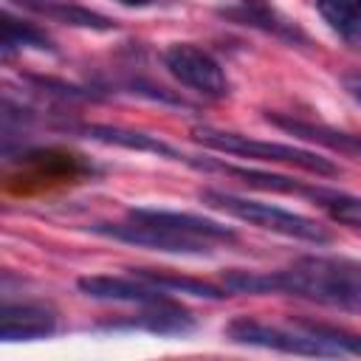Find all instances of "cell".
<instances>
[{"instance_id": "1", "label": "cell", "mask_w": 361, "mask_h": 361, "mask_svg": "<svg viewBox=\"0 0 361 361\" xmlns=\"http://www.w3.org/2000/svg\"><path fill=\"white\" fill-rule=\"evenodd\" d=\"M226 288L243 293H290L310 302L361 310V262L336 257H302L271 274L231 271Z\"/></svg>"}, {"instance_id": "2", "label": "cell", "mask_w": 361, "mask_h": 361, "mask_svg": "<svg viewBox=\"0 0 361 361\" xmlns=\"http://www.w3.org/2000/svg\"><path fill=\"white\" fill-rule=\"evenodd\" d=\"M226 338L234 344L279 350L293 355H344V350L330 336H324L316 327V322H305V319L296 322L293 327H276L248 316H237L226 324Z\"/></svg>"}, {"instance_id": "3", "label": "cell", "mask_w": 361, "mask_h": 361, "mask_svg": "<svg viewBox=\"0 0 361 361\" xmlns=\"http://www.w3.org/2000/svg\"><path fill=\"white\" fill-rule=\"evenodd\" d=\"M192 138L209 149L217 152H228V155H240L248 161H262V164H288V166H299L305 172L313 175H338V166L330 164L327 158L302 149V147H290V144H276V141H259L251 135H240V133H228V130H214V127H195Z\"/></svg>"}, {"instance_id": "4", "label": "cell", "mask_w": 361, "mask_h": 361, "mask_svg": "<svg viewBox=\"0 0 361 361\" xmlns=\"http://www.w3.org/2000/svg\"><path fill=\"white\" fill-rule=\"evenodd\" d=\"M200 200L226 212V214H231V217H237V220H243V223H251L257 228H265V231H274V234H282V237H293V240H305V243H330L333 240V234L322 223H316L305 214L271 206V203L237 197V195L217 192V189H203Z\"/></svg>"}, {"instance_id": "5", "label": "cell", "mask_w": 361, "mask_h": 361, "mask_svg": "<svg viewBox=\"0 0 361 361\" xmlns=\"http://www.w3.org/2000/svg\"><path fill=\"white\" fill-rule=\"evenodd\" d=\"M93 231L113 237V240H121V243L166 251V254H206L214 245V240L200 237V234L186 231V228H178L172 223L155 220L144 209H130L127 223H99V226H93Z\"/></svg>"}, {"instance_id": "6", "label": "cell", "mask_w": 361, "mask_h": 361, "mask_svg": "<svg viewBox=\"0 0 361 361\" xmlns=\"http://www.w3.org/2000/svg\"><path fill=\"white\" fill-rule=\"evenodd\" d=\"M164 68L186 87H192L195 93L206 96V99H223L228 96V79L223 73V68L217 65V59L192 45V42H175L164 51Z\"/></svg>"}, {"instance_id": "7", "label": "cell", "mask_w": 361, "mask_h": 361, "mask_svg": "<svg viewBox=\"0 0 361 361\" xmlns=\"http://www.w3.org/2000/svg\"><path fill=\"white\" fill-rule=\"evenodd\" d=\"M79 290L93 296V299H104V302H133V305H161V302H172L166 288L161 285H152L149 279L133 274V276H107V274H99V276H82L79 282Z\"/></svg>"}, {"instance_id": "8", "label": "cell", "mask_w": 361, "mask_h": 361, "mask_svg": "<svg viewBox=\"0 0 361 361\" xmlns=\"http://www.w3.org/2000/svg\"><path fill=\"white\" fill-rule=\"evenodd\" d=\"M76 133L85 135V138L110 144V147H124V149H135V152H152V155H161V158H169V161H183V164L197 166L195 158L183 155L172 144H166V141H161L155 135H147V133H135V130H124V127H110V124H82V127H76Z\"/></svg>"}, {"instance_id": "9", "label": "cell", "mask_w": 361, "mask_h": 361, "mask_svg": "<svg viewBox=\"0 0 361 361\" xmlns=\"http://www.w3.org/2000/svg\"><path fill=\"white\" fill-rule=\"evenodd\" d=\"M54 330H56V313L48 305H37V302L6 305L0 313L3 341H31L51 336Z\"/></svg>"}, {"instance_id": "10", "label": "cell", "mask_w": 361, "mask_h": 361, "mask_svg": "<svg viewBox=\"0 0 361 361\" xmlns=\"http://www.w3.org/2000/svg\"><path fill=\"white\" fill-rule=\"evenodd\" d=\"M274 127L290 133V135H299L305 141H313V144H322L327 149H336V152H344V155H358L361 158V135H353V133H344V130H336V127H327V124H313V121H302V118H293V116H276V113H268L265 116Z\"/></svg>"}, {"instance_id": "11", "label": "cell", "mask_w": 361, "mask_h": 361, "mask_svg": "<svg viewBox=\"0 0 361 361\" xmlns=\"http://www.w3.org/2000/svg\"><path fill=\"white\" fill-rule=\"evenodd\" d=\"M324 23L355 51H361V0H316Z\"/></svg>"}, {"instance_id": "12", "label": "cell", "mask_w": 361, "mask_h": 361, "mask_svg": "<svg viewBox=\"0 0 361 361\" xmlns=\"http://www.w3.org/2000/svg\"><path fill=\"white\" fill-rule=\"evenodd\" d=\"M228 17L245 23V25H259L276 37H285V39H305V34L285 17H279L274 8H268L262 0H243L237 8H228L226 11Z\"/></svg>"}, {"instance_id": "13", "label": "cell", "mask_w": 361, "mask_h": 361, "mask_svg": "<svg viewBox=\"0 0 361 361\" xmlns=\"http://www.w3.org/2000/svg\"><path fill=\"white\" fill-rule=\"evenodd\" d=\"M138 276L149 279L152 285H161L166 290H180V293H192V296H203V299H223L226 290L223 288H214L209 282H200V279H189V276H178V274H161V271H135Z\"/></svg>"}, {"instance_id": "14", "label": "cell", "mask_w": 361, "mask_h": 361, "mask_svg": "<svg viewBox=\"0 0 361 361\" xmlns=\"http://www.w3.org/2000/svg\"><path fill=\"white\" fill-rule=\"evenodd\" d=\"M313 200H316L333 220L347 223V226H353V228H361V197H350V195H344V192H333V189H322V186H319V192H316Z\"/></svg>"}, {"instance_id": "15", "label": "cell", "mask_w": 361, "mask_h": 361, "mask_svg": "<svg viewBox=\"0 0 361 361\" xmlns=\"http://www.w3.org/2000/svg\"><path fill=\"white\" fill-rule=\"evenodd\" d=\"M14 48H51V39L31 23H20L6 14L3 17V51L11 54Z\"/></svg>"}, {"instance_id": "16", "label": "cell", "mask_w": 361, "mask_h": 361, "mask_svg": "<svg viewBox=\"0 0 361 361\" xmlns=\"http://www.w3.org/2000/svg\"><path fill=\"white\" fill-rule=\"evenodd\" d=\"M23 6H28V8H34V11H39V14H48V17H54V11L59 8V6H65L68 0H20Z\"/></svg>"}, {"instance_id": "17", "label": "cell", "mask_w": 361, "mask_h": 361, "mask_svg": "<svg viewBox=\"0 0 361 361\" xmlns=\"http://www.w3.org/2000/svg\"><path fill=\"white\" fill-rule=\"evenodd\" d=\"M341 82H344V90L353 96V102L361 104V73H347Z\"/></svg>"}, {"instance_id": "18", "label": "cell", "mask_w": 361, "mask_h": 361, "mask_svg": "<svg viewBox=\"0 0 361 361\" xmlns=\"http://www.w3.org/2000/svg\"><path fill=\"white\" fill-rule=\"evenodd\" d=\"M116 3H121V6H133V8H144V6H155V3H161V0H116Z\"/></svg>"}]
</instances>
